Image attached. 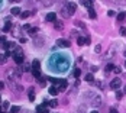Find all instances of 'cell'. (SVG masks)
Returning <instances> with one entry per match:
<instances>
[{"mask_svg": "<svg viewBox=\"0 0 126 113\" xmlns=\"http://www.w3.org/2000/svg\"><path fill=\"white\" fill-rule=\"evenodd\" d=\"M49 68L55 73H64L70 68V61L59 54H54L49 58Z\"/></svg>", "mask_w": 126, "mask_h": 113, "instance_id": "1", "label": "cell"}, {"mask_svg": "<svg viewBox=\"0 0 126 113\" xmlns=\"http://www.w3.org/2000/svg\"><path fill=\"white\" fill-rule=\"evenodd\" d=\"M16 74H17V75H20V74H19V71H16L15 68H7V71H6V77H7V80H9V81H12V83L15 81Z\"/></svg>", "mask_w": 126, "mask_h": 113, "instance_id": "2", "label": "cell"}, {"mask_svg": "<svg viewBox=\"0 0 126 113\" xmlns=\"http://www.w3.org/2000/svg\"><path fill=\"white\" fill-rule=\"evenodd\" d=\"M120 86H122V81H120L119 77H116V78H113V80L110 81V89H113V90H118Z\"/></svg>", "mask_w": 126, "mask_h": 113, "instance_id": "3", "label": "cell"}, {"mask_svg": "<svg viewBox=\"0 0 126 113\" xmlns=\"http://www.w3.org/2000/svg\"><path fill=\"white\" fill-rule=\"evenodd\" d=\"M58 46H61V48H70L71 42L67 41V39H58Z\"/></svg>", "mask_w": 126, "mask_h": 113, "instance_id": "4", "label": "cell"}, {"mask_svg": "<svg viewBox=\"0 0 126 113\" xmlns=\"http://www.w3.org/2000/svg\"><path fill=\"white\" fill-rule=\"evenodd\" d=\"M67 86H68L67 80H59V84H58V91H64V90L67 89Z\"/></svg>", "mask_w": 126, "mask_h": 113, "instance_id": "5", "label": "cell"}, {"mask_svg": "<svg viewBox=\"0 0 126 113\" xmlns=\"http://www.w3.org/2000/svg\"><path fill=\"white\" fill-rule=\"evenodd\" d=\"M65 6H67V9H68V12H70L71 15H73V13L75 12V9H77V4H75V3H67Z\"/></svg>", "mask_w": 126, "mask_h": 113, "instance_id": "6", "label": "cell"}, {"mask_svg": "<svg viewBox=\"0 0 126 113\" xmlns=\"http://www.w3.org/2000/svg\"><path fill=\"white\" fill-rule=\"evenodd\" d=\"M45 19H46L48 22H54V23H55V22H57V15L51 12V13H48V15H46V17H45Z\"/></svg>", "mask_w": 126, "mask_h": 113, "instance_id": "7", "label": "cell"}, {"mask_svg": "<svg viewBox=\"0 0 126 113\" xmlns=\"http://www.w3.org/2000/svg\"><path fill=\"white\" fill-rule=\"evenodd\" d=\"M12 55H13V57H19V55H23V51H22V48H20V46H16V48L13 49Z\"/></svg>", "mask_w": 126, "mask_h": 113, "instance_id": "8", "label": "cell"}, {"mask_svg": "<svg viewBox=\"0 0 126 113\" xmlns=\"http://www.w3.org/2000/svg\"><path fill=\"white\" fill-rule=\"evenodd\" d=\"M61 15H62L64 17H70V16H71V13L68 12V9H67L65 4H64V7H61Z\"/></svg>", "mask_w": 126, "mask_h": 113, "instance_id": "9", "label": "cell"}, {"mask_svg": "<svg viewBox=\"0 0 126 113\" xmlns=\"http://www.w3.org/2000/svg\"><path fill=\"white\" fill-rule=\"evenodd\" d=\"M54 26H55L57 30H62V29H64V23H62V20H57V22L54 23Z\"/></svg>", "mask_w": 126, "mask_h": 113, "instance_id": "10", "label": "cell"}, {"mask_svg": "<svg viewBox=\"0 0 126 113\" xmlns=\"http://www.w3.org/2000/svg\"><path fill=\"white\" fill-rule=\"evenodd\" d=\"M13 60H15V62H16L17 65H22V64H23L25 57H23V55H19V57H13Z\"/></svg>", "mask_w": 126, "mask_h": 113, "instance_id": "11", "label": "cell"}, {"mask_svg": "<svg viewBox=\"0 0 126 113\" xmlns=\"http://www.w3.org/2000/svg\"><path fill=\"white\" fill-rule=\"evenodd\" d=\"M36 113H49V110L42 105V106H38V107H36Z\"/></svg>", "mask_w": 126, "mask_h": 113, "instance_id": "12", "label": "cell"}, {"mask_svg": "<svg viewBox=\"0 0 126 113\" xmlns=\"http://www.w3.org/2000/svg\"><path fill=\"white\" fill-rule=\"evenodd\" d=\"M109 51H110V52H107V54L104 55V58H113V57H115V54H116V52H115V46H112Z\"/></svg>", "mask_w": 126, "mask_h": 113, "instance_id": "13", "label": "cell"}, {"mask_svg": "<svg viewBox=\"0 0 126 113\" xmlns=\"http://www.w3.org/2000/svg\"><path fill=\"white\" fill-rule=\"evenodd\" d=\"M10 13H12L13 16H17V15H22V12H20V9H19V7H12Z\"/></svg>", "mask_w": 126, "mask_h": 113, "instance_id": "14", "label": "cell"}, {"mask_svg": "<svg viewBox=\"0 0 126 113\" xmlns=\"http://www.w3.org/2000/svg\"><path fill=\"white\" fill-rule=\"evenodd\" d=\"M112 70H115V65H113V62H109V64L104 67V71H106V73H110Z\"/></svg>", "mask_w": 126, "mask_h": 113, "instance_id": "15", "label": "cell"}, {"mask_svg": "<svg viewBox=\"0 0 126 113\" xmlns=\"http://www.w3.org/2000/svg\"><path fill=\"white\" fill-rule=\"evenodd\" d=\"M118 20H119V22H125L126 20V12H122V13L118 15Z\"/></svg>", "mask_w": 126, "mask_h": 113, "instance_id": "16", "label": "cell"}, {"mask_svg": "<svg viewBox=\"0 0 126 113\" xmlns=\"http://www.w3.org/2000/svg\"><path fill=\"white\" fill-rule=\"evenodd\" d=\"M10 28H12V22H10V20H7V22H6V25H4V28H3V32H9V30H10Z\"/></svg>", "mask_w": 126, "mask_h": 113, "instance_id": "17", "label": "cell"}, {"mask_svg": "<svg viewBox=\"0 0 126 113\" xmlns=\"http://www.w3.org/2000/svg\"><path fill=\"white\" fill-rule=\"evenodd\" d=\"M49 94H51V96H57V94H58V89L54 87V86H51V89H49Z\"/></svg>", "mask_w": 126, "mask_h": 113, "instance_id": "18", "label": "cell"}, {"mask_svg": "<svg viewBox=\"0 0 126 113\" xmlns=\"http://www.w3.org/2000/svg\"><path fill=\"white\" fill-rule=\"evenodd\" d=\"M81 3H83V6H84V7H89V9H93V1L87 0V1H81Z\"/></svg>", "mask_w": 126, "mask_h": 113, "instance_id": "19", "label": "cell"}, {"mask_svg": "<svg viewBox=\"0 0 126 113\" xmlns=\"http://www.w3.org/2000/svg\"><path fill=\"white\" fill-rule=\"evenodd\" d=\"M29 100H30V102H33V100H35V91H33V89H32V87L29 89Z\"/></svg>", "mask_w": 126, "mask_h": 113, "instance_id": "20", "label": "cell"}, {"mask_svg": "<svg viewBox=\"0 0 126 113\" xmlns=\"http://www.w3.org/2000/svg\"><path fill=\"white\" fill-rule=\"evenodd\" d=\"M74 25H75V26H78V28H81V29H86V25H84L81 20H75V22H74Z\"/></svg>", "mask_w": 126, "mask_h": 113, "instance_id": "21", "label": "cell"}, {"mask_svg": "<svg viewBox=\"0 0 126 113\" xmlns=\"http://www.w3.org/2000/svg\"><path fill=\"white\" fill-rule=\"evenodd\" d=\"M32 74H33V77H35V78H38V80H39V77H41V70H32Z\"/></svg>", "mask_w": 126, "mask_h": 113, "instance_id": "22", "label": "cell"}, {"mask_svg": "<svg viewBox=\"0 0 126 113\" xmlns=\"http://www.w3.org/2000/svg\"><path fill=\"white\" fill-rule=\"evenodd\" d=\"M77 44H78L80 46H83V45L86 44V38H83V36H80V38L77 39Z\"/></svg>", "mask_w": 126, "mask_h": 113, "instance_id": "23", "label": "cell"}, {"mask_svg": "<svg viewBox=\"0 0 126 113\" xmlns=\"http://www.w3.org/2000/svg\"><path fill=\"white\" fill-rule=\"evenodd\" d=\"M32 70H39V61L38 60H35L32 62Z\"/></svg>", "mask_w": 126, "mask_h": 113, "instance_id": "24", "label": "cell"}, {"mask_svg": "<svg viewBox=\"0 0 126 113\" xmlns=\"http://www.w3.org/2000/svg\"><path fill=\"white\" fill-rule=\"evenodd\" d=\"M86 81H89V83L94 81V75L93 74H86Z\"/></svg>", "mask_w": 126, "mask_h": 113, "instance_id": "25", "label": "cell"}, {"mask_svg": "<svg viewBox=\"0 0 126 113\" xmlns=\"http://www.w3.org/2000/svg\"><path fill=\"white\" fill-rule=\"evenodd\" d=\"M89 16H90L91 19H96V12H94V9H89Z\"/></svg>", "mask_w": 126, "mask_h": 113, "instance_id": "26", "label": "cell"}, {"mask_svg": "<svg viewBox=\"0 0 126 113\" xmlns=\"http://www.w3.org/2000/svg\"><path fill=\"white\" fill-rule=\"evenodd\" d=\"M48 80H49L52 84H59V80H58V78H55V77H48Z\"/></svg>", "mask_w": 126, "mask_h": 113, "instance_id": "27", "label": "cell"}, {"mask_svg": "<svg viewBox=\"0 0 126 113\" xmlns=\"http://www.w3.org/2000/svg\"><path fill=\"white\" fill-rule=\"evenodd\" d=\"M19 110H20L19 106H12V107H10V113H17Z\"/></svg>", "mask_w": 126, "mask_h": 113, "instance_id": "28", "label": "cell"}, {"mask_svg": "<svg viewBox=\"0 0 126 113\" xmlns=\"http://www.w3.org/2000/svg\"><path fill=\"white\" fill-rule=\"evenodd\" d=\"M29 16H30V12H22V15H20L22 19H26V17H29Z\"/></svg>", "mask_w": 126, "mask_h": 113, "instance_id": "29", "label": "cell"}, {"mask_svg": "<svg viewBox=\"0 0 126 113\" xmlns=\"http://www.w3.org/2000/svg\"><path fill=\"white\" fill-rule=\"evenodd\" d=\"M94 52H96V54H100V52H102V45L97 44V45L94 46Z\"/></svg>", "mask_w": 126, "mask_h": 113, "instance_id": "30", "label": "cell"}, {"mask_svg": "<svg viewBox=\"0 0 126 113\" xmlns=\"http://www.w3.org/2000/svg\"><path fill=\"white\" fill-rule=\"evenodd\" d=\"M80 74H81V71H80V68H75L74 70V73H73V75L77 78V77H80Z\"/></svg>", "mask_w": 126, "mask_h": 113, "instance_id": "31", "label": "cell"}, {"mask_svg": "<svg viewBox=\"0 0 126 113\" xmlns=\"http://www.w3.org/2000/svg\"><path fill=\"white\" fill-rule=\"evenodd\" d=\"M123 94H125L123 91H119V90H118V91H116V99H118V100H120V99L123 97Z\"/></svg>", "mask_w": 126, "mask_h": 113, "instance_id": "32", "label": "cell"}, {"mask_svg": "<svg viewBox=\"0 0 126 113\" xmlns=\"http://www.w3.org/2000/svg\"><path fill=\"white\" fill-rule=\"evenodd\" d=\"M100 103H102V100H100V97L97 96V99H94V100H93V106H99Z\"/></svg>", "mask_w": 126, "mask_h": 113, "instance_id": "33", "label": "cell"}, {"mask_svg": "<svg viewBox=\"0 0 126 113\" xmlns=\"http://www.w3.org/2000/svg\"><path fill=\"white\" fill-rule=\"evenodd\" d=\"M36 32H38V28H33V26H32V28L29 29V33H30V35H35Z\"/></svg>", "mask_w": 126, "mask_h": 113, "instance_id": "34", "label": "cell"}, {"mask_svg": "<svg viewBox=\"0 0 126 113\" xmlns=\"http://www.w3.org/2000/svg\"><path fill=\"white\" fill-rule=\"evenodd\" d=\"M49 106H51V107H57V106H58V102H57V100H51V102H49Z\"/></svg>", "mask_w": 126, "mask_h": 113, "instance_id": "35", "label": "cell"}, {"mask_svg": "<svg viewBox=\"0 0 126 113\" xmlns=\"http://www.w3.org/2000/svg\"><path fill=\"white\" fill-rule=\"evenodd\" d=\"M4 62H6V55L0 54V64H4Z\"/></svg>", "mask_w": 126, "mask_h": 113, "instance_id": "36", "label": "cell"}, {"mask_svg": "<svg viewBox=\"0 0 126 113\" xmlns=\"http://www.w3.org/2000/svg\"><path fill=\"white\" fill-rule=\"evenodd\" d=\"M113 71H115V74H120V73H122V68H120V67H115Z\"/></svg>", "mask_w": 126, "mask_h": 113, "instance_id": "37", "label": "cell"}, {"mask_svg": "<svg viewBox=\"0 0 126 113\" xmlns=\"http://www.w3.org/2000/svg\"><path fill=\"white\" fill-rule=\"evenodd\" d=\"M120 35H122V36H126V28H122V29H120Z\"/></svg>", "mask_w": 126, "mask_h": 113, "instance_id": "38", "label": "cell"}, {"mask_svg": "<svg viewBox=\"0 0 126 113\" xmlns=\"http://www.w3.org/2000/svg\"><path fill=\"white\" fill-rule=\"evenodd\" d=\"M3 109H7L9 107V102H3V106H1Z\"/></svg>", "mask_w": 126, "mask_h": 113, "instance_id": "39", "label": "cell"}, {"mask_svg": "<svg viewBox=\"0 0 126 113\" xmlns=\"http://www.w3.org/2000/svg\"><path fill=\"white\" fill-rule=\"evenodd\" d=\"M0 44H3V45L6 44V38L4 36H0Z\"/></svg>", "mask_w": 126, "mask_h": 113, "instance_id": "40", "label": "cell"}, {"mask_svg": "<svg viewBox=\"0 0 126 113\" xmlns=\"http://www.w3.org/2000/svg\"><path fill=\"white\" fill-rule=\"evenodd\" d=\"M90 42H91V39H90V36H87L86 38V45H90Z\"/></svg>", "mask_w": 126, "mask_h": 113, "instance_id": "41", "label": "cell"}, {"mask_svg": "<svg viewBox=\"0 0 126 113\" xmlns=\"http://www.w3.org/2000/svg\"><path fill=\"white\" fill-rule=\"evenodd\" d=\"M109 113H119L118 112V109H116V107H112V109H110V112Z\"/></svg>", "mask_w": 126, "mask_h": 113, "instance_id": "42", "label": "cell"}, {"mask_svg": "<svg viewBox=\"0 0 126 113\" xmlns=\"http://www.w3.org/2000/svg\"><path fill=\"white\" fill-rule=\"evenodd\" d=\"M107 16H115V12H113V10H109V13H107Z\"/></svg>", "mask_w": 126, "mask_h": 113, "instance_id": "43", "label": "cell"}, {"mask_svg": "<svg viewBox=\"0 0 126 113\" xmlns=\"http://www.w3.org/2000/svg\"><path fill=\"white\" fill-rule=\"evenodd\" d=\"M39 83H41V86H42V87L45 86V80H44V78H41V80H39Z\"/></svg>", "mask_w": 126, "mask_h": 113, "instance_id": "44", "label": "cell"}, {"mask_svg": "<svg viewBox=\"0 0 126 113\" xmlns=\"http://www.w3.org/2000/svg\"><path fill=\"white\" fill-rule=\"evenodd\" d=\"M19 41H20V44H25V42H26V38H20Z\"/></svg>", "mask_w": 126, "mask_h": 113, "instance_id": "45", "label": "cell"}, {"mask_svg": "<svg viewBox=\"0 0 126 113\" xmlns=\"http://www.w3.org/2000/svg\"><path fill=\"white\" fill-rule=\"evenodd\" d=\"M4 89V83L3 81H0V90H3Z\"/></svg>", "mask_w": 126, "mask_h": 113, "instance_id": "46", "label": "cell"}, {"mask_svg": "<svg viewBox=\"0 0 126 113\" xmlns=\"http://www.w3.org/2000/svg\"><path fill=\"white\" fill-rule=\"evenodd\" d=\"M91 71H93V73H94V71H97V67H96V65H93V67H91Z\"/></svg>", "mask_w": 126, "mask_h": 113, "instance_id": "47", "label": "cell"}, {"mask_svg": "<svg viewBox=\"0 0 126 113\" xmlns=\"http://www.w3.org/2000/svg\"><path fill=\"white\" fill-rule=\"evenodd\" d=\"M123 93H125V94H126V86H125V89H123Z\"/></svg>", "mask_w": 126, "mask_h": 113, "instance_id": "48", "label": "cell"}, {"mask_svg": "<svg viewBox=\"0 0 126 113\" xmlns=\"http://www.w3.org/2000/svg\"><path fill=\"white\" fill-rule=\"evenodd\" d=\"M90 113H99V112L97 110H93V112H90Z\"/></svg>", "mask_w": 126, "mask_h": 113, "instance_id": "49", "label": "cell"}, {"mask_svg": "<svg viewBox=\"0 0 126 113\" xmlns=\"http://www.w3.org/2000/svg\"><path fill=\"white\" fill-rule=\"evenodd\" d=\"M1 109H3V107H0V113H3V112H1Z\"/></svg>", "mask_w": 126, "mask_h": 113, "instance_id": "50", "label": "cell"}, {"mask_svg": "<svg viewBox=\"0 0 126 113\" xmlns=\"http://www.w3.org/2000/svg\"><path fill=\"white\" fill-rule=\"evenodd\" d=\"M125 67H126V62H125Z\"/></svg>", "mask_w": 126, "mask_h": 113, "instance_id": "51", "label": "cell"}, {"mask_svg": "<svg viewBox=\"0 0 126 113\" xmlns=\"http://www.w3.org/2000/svg\"><path fill=\"white\" fill-rule=\"evenodd\" d=\"M0 102H1V99H0Z\"/></svg>", "mask_w": 126, "mask_h": 113, "instance_id": "52", "label": "cell"}, {"mask_svg": "<svg viewBox=\"0 0 126 113\" xmlns=\"http://www.w3.org/2000/svg\"><path fill=\"white\" fill-rule=\"evenodd\" d=\"M3 113H4V112H3Z\"/></svg>", "mask_w": 126, "mask_h": 113, "instance_id": "53", "label": "cell"}]
</instances>
